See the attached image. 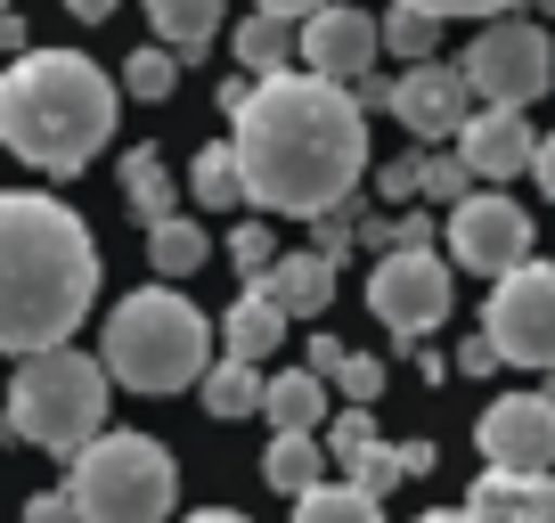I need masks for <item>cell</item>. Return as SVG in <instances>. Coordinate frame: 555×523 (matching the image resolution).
I'll return each mask as SVG.
<instances>
[{
	"label": "cell",
	"instance_id": "1",
	"mask_svg": "<svg viewBox=\"0 0 555 523\" xmlns=\"http://www.w3.org/2000/svg\"><path fill=\"white\" fill-rule=\"evenodd\" d=\"M229 148L245 164V196L261 213L327 221L351 205L367 173V106L351 82L327 74H270V82H229Z\"/></svg>",
	"mask_w": 555,
	"mask_h": 523
},
{
	"label": "cell",
	"instance_id": "2",
	"mask_svg": "<svg viewBox=\"0 0 555 523\" xmlns=\"http://www.w3.org/2000/svg\"><path fill=\"white\" fill-rule=\"evenodd\" d=\"M90 303H99L90 221L41 189H9L0 196V344L17 360L57 352Z\"/></svg>",
	"mask_w": 555,
	"mask_h": 523
},
{
	"label": "cell",
	"instance_id": "3",
	"mask_svg": "<svg viewBox=\"0 0 555 523\" xmlns=\"http://www.w3.org/2000/svg\"><path fill=\"white\" fill-rule=\"evenodd\" d=\"M115 131V82L82 50H25L0 74V140L34 173H82Z\"/></svg>",
	"mask_w": 555,
	"mask_h": 523
},
{
	"label": "cell",
	"instance_id": "4",
	"mask_svg": "<svg viewBox=\"0 0 555 523\" xmlns=\"http://www.w3.org/2000/svg\"><path fill=\"white\" fill-rule=\"evenodd\" d=\"M99 360L106 377L122 384V393H189V384H205L212 368V319L196 311L180 286H139V295H122L115 311H106L99 328Z\"/></svg>",
	"mask_w": 555,
	"mask_h": 523
},
{
	"label": "cell",
	"instance_id": "5",
	"mask_svg": "<svg viewBox=\"0 0 555 523\" xmlns=\"http://www.w3.org/2000/svg\"><path fill=\"white\" fill-rule=\"evenodd\" d=\"M106 360H90V352L57 344V352H34V360H17V384H9V434L34 442V450H90V442L106 434Z\"/></svg>",
	"mask_w": 555,
	"mask_h": 523
},
{
	"label": "cell",
	"instance_id": "6",
	"mask_svg": "<svg viewBox=\"0 0 555 523\" xmlns=\"http://www.w3.org/2000/svg\"><path fill=\"white\" fill-rule=\"evenodd\" d=\"M66 490L90 523H164L180 499V474H172V450L156 434H115L106 425L90 450H74Z\"/></svg>",
	"mask_w": 555,
	"mask_h": 523
},
{
	"label": "cell",
	"instance_id": "7",
	"mask_svg": "<svg viewBox=\"0 0 555 523\" xmlns=\"http://www.w3.org/2000/svg\"><path fill=\"white\" fill-rule=\"evenodd\" d=\"M367 311L384 319L392 352H416L425 328L450 319V262H441L434 245H400V254H384L376 270H367Z\"/></svg>",
	"mask_w": 555,
	"mask_h": 523
},
{
	"label": "cell",
	"instance_id": "8",
	"mask_svg": "<svg viewBox=\"0 0 555 523\" xmlns=\"http://www.w3.org/2000/svg\"><path fill=\"white\" fill-rule=\"evenodd\" d=\"M482 335L499 344L506 368H547L555 377V262H522L490 286Z\"/></svg>",
	"mask_w": 555,
	"mask_h": 523
},
{
	"label": "cell",
	"instance_id": "9",
	"mask_svg": "<svg viewBox=\"0 0 555 523\" xmlns=\"http://www.w3.org/2000/svg\"><path fill=\"white\" fill-rule=\"evenodd\" d=\"M466 82H474V99H490V106H531V99H547V82H555V41L539 34V25H522V17H499V25L474 34Z\"/></svg>",
	"mask_w": 555,
	"mask_h": 523
},
{
	"label": "cell",
	"instance_id": "10",
	"mask_svg": "<svg viewBox=\"0 0 555 523\" xmlns=\"http://www.w3.org/2000/svg\"><path fill=\"white\" fill-rule=\"evenodd\" d=\"M450 262L499 286L506 270L531 262V213H522L515 196H482V189H474L466 205L450 213Z\"/></svg>",
	"mask_w": 555,
	"mask_h": 523
},
{
	"label": "cell",
	"instance_id": "11",
	"mask_svg": "<svg viewBox=\"0 0 555 523\" xmlns=\"http://www.w3.org/2000/svg\"><path fill=\"white\" fill-rule=\"evenodd\" d=\"M490 467H515V474H555V401L547 393H506V401L482 409L474 425Z\"/></svg>",
	"mask_w": 555,
	"mask_h": 523
},
{
	"label": "cell",
	"instance_id": "12",
	"mask_svg": "<svg viewBox=\"0 0 555 523\" xmlns=\"http://www.w3.org/2000/svg\"><path fill=\"white\" fill-rule=\"evenodd\" d=\"M392 115L409 123L425 148H441V140H466V123H474V82H466V66H409L400 74V90H392Z\"/></svg>",
	"mask_w": 555,
	"mask_h": 523
},
{
	"label": "cell",
	"instance_id": "13",
	"mask_svg": "<svg viewBox=\"0 0 555 523\" xmlns=\"http://www.w3.org/2000/svg\"><path fill=\"white\" fill-rule=\"evenodd\" d=\"M376 50H384V17L344 9V0L302 25V74H327V82H367Z\"/></svg>",
	"mask_w": 555,
	"mask_h": 523
},
{
	"label": "cell",
	"instance_id": "14",
	"mask_svg": "<svg viewBox=\"0 0 555 523\" xmlns=\"http://www.w3.org/2000/svg\"><path fill=\"white\" fill-rule=\"evenodd\" d=\"M539 131L522 123V106H482V115L466 123V140H457V156L474 164V180H515L522 164H539Z\"/></svg>",
	"mask_w": 555,
	"mask_h": 523
},
{
	"label": "cell",
	"instance_id": "15",
	"mask_svg": "<svg viewBox=\"0 0 555 523\" xmlns=\"http://www.w3.org/2000/svg\"><path fill=\"white\" fill-rule=\"evenodd\" d=\"M466 507H474L482 523H555V474L482 467V483L466 490Z\"/></svg>",
	"mask_w": 555,
	"mask_h": 523
},
{
	"label": "cell",
	"instance_id": "16",
	"mask_svg": "<svg viewBox=\"0 0 555 523\" xmlns=\"http://www.w3.org/2000/svg\"><path fill=\"white\" fill-rule=\"evenodd\" d=\"M261 286H270V303H278L286 319H319V311L335 303V262L311 245V254H286Z\"/></svg>",
	"mask_w": 555,
	"mask_h": 523
},
{
	"label": "cell",
	"instance_id": "17",
	"mask_svg": "<svg viewBox=\"0 0 555 523\" xmlns=\"http://www.w3.org/2000/svg\"><path fill=\"white\" fill-rule=\"evenodd\" d=\"M122 205L139 213V229L180 221V189H172V164H164V148H131V156H122Z\"/></svg>",
	"mask_w": 555,
	"mask_h": 523
},
{
	"label": "cell",
	"instance_id": "18",
	"mask_svg": "<svg viewBox=\"0 0 555 523\" xmlns=\"http://www.w3.org/2000/svg\"><path fill=\"white\" fill-rule=\"evenodd\" d=\"M278 335H286V311L270 303V286H245L237 303H229V319H221V344H229V360H270L278 352Z\"/></svg>",
	"mask_w": 555,
	"mask_h": 523
},
{
	"label": "cell",
	"instance_id": "19",
	"mask_svg": "<svg viewBox=\"0 0 555 523\" xmlns=\"http://www.w3.org/2000/svg\"><path fill=\"white\" fill-rule=\"evenodd\" d=\"M229 50H237V66H245V82H270V74H295L286 66V58H302V25H286V17H245L237 25V41H229Z\"/></svg>",
	"mask_w": 555,
	"mask_h": 523
},
{
	"label": "cell",
	"instance_id": "20",
	"mask_svg": "<svg viewBox=\"0 0 555 523\" xmlns=\"http://www.w3.org/2000/svg\"><path fill=\"white\" fill-rule=\"evenodd\" d=\"M327 467H335V458L319 450L311 434H278V442H270V458H261V483L286 490V499H311V490L327 483Z\"/></svg>",
	"mask_w": 555,
	"mask_h": 523
},
{
	"label": "cell",
	"instance_id": "21",
	"mask_svg": "<svg viewBox=\"0 0 555 523\" xmlns=\"http://www.w3.org/2000/svg\"><path fill=\"white\" fill-rule=\"evenodd\" d=\"M261 418L278 425V434H311L319 418H327V377L319 368H286V377H270V409Z\"/></svg>",
	"mask_w": 555,
	"mask_h": 523
},
{
	"label": "cell",
	"instance_id": "22",
	"mask_svg": "<svg viewBox=\"0 0 555 523\" xmlns=\"http://www.w3.org/2000/svg\"><path fill=\"white\" fill-rule=\"evenodd\" d=\"M147 262H156V279L172 286V279H196L212 262V238H205V221L196 213H180V221H164V229H147Z\"/></svg>",
	"mask_w": 555,
	"mask_h": 523
},
{
	"label": "cell",
	"instance_id": "23",
	"mask_svg": "<svg viewBox=\"0 0 555 523\" xmlns=\"http://www.w3.org/2000/svg\"><path fill=\"white\" fill-rule=\"evenodd\" d=\"M189 196H196V213H229V205H254L245 196V164H237V148H196V164H189Z\"/></svg>",
	"mask_w": 555,
	"mask_h": 523
},
{
	"label": "cell",
	"instance_id": "24",
	"mask_svg": "<svg viewBox=\"0 0 555 523\" xmlns=\"http://www.w3.org/2000/svg\"><path fill=\"white\" fill-rule=\"evenodd\" d=\"M196 393H205L212 418H254V409H270V377H261L254 360H221Z\"/></svg>",
	"mask_w": 555,
	"mask_h": 523
},
{
	"label": "cell",
	"instance_id": "25",
	"mask_svg": "<svg viewBox=\"0 0 555 523\" xmlns=\"http://www.w3.org/2000/svg\"><path fill=\"white\" fill-rule=\"evenodd\" d=\"M147 25L164 34V50H205L221 34V0H147Z\"/></svg>",
	"mask_w": 555,
	"mask_h": 523
},
{
	"label": "cell",
	"instance_id": "26",
	"mask_svg": "<svg viewBox=\"0 0 555 523\" xmlns=\"http://www.w3.org/2000/svg\"><path fill=\"white\" fill-rule=\"evenodd\" d=\"M295 523H384V499L360 483H319L311 499H295Z\"/></svg>",
	"mask_w": 555,
	"mask_h": 523
},
{
	"label": "cell",
	"instance_id": "27",
	"mask_svg": "<svg viewBox=\"0 0 555 523\" xmlns=\"http://www.w3.org/2000/svg\"><path fill=\"white\" fill-rule=\"evenodd\" d=\"M384 41H392V58H409V66H434V50H441V17H434V9H400V0H392V17H384Z\"/></svg>",
	"mask_w": 555,
	"mask_h": 523
},
{
	"label": "cell",
	"instance_id": "28",
	"mask_svg": "<svg viewBox=\"0 0 555 523\" xmlns=\"http://www.w3.org/2000/svg\"><path fill=\"white\" fill-rule=\"evenodd\" d=\"M122 90H131L139 106H164L180 90V66H172V50H131L122 58Z\"/></svg>",
	"mask_w": 555,
	"mask_h": 523
},
{
	"label": "cell",
	"instance_id": "29",
	"mask_svg": "<svg viewBox=\"0 0 555 523\" xmlns=\"http://www.w3.org/2000/svg\"><path fill=\"white\" fill-rule=\"evenodd\" d=\"M425 196H434V205H466L474 196V164L457 156V148H434V156H425Z\"/></svg>",
	"mask_w": 555,
	"mask_h": 523
},
{
	"label": "cell",
	"instance_id": "30",
	"mask_svg": "<svg viewBox=\"0 0 555 523\" xmlns=\"http://www.w3.org/2000/svg\"><path fill=\"white\" fill-rule=\"evenodd\" d=\"M229 262L245 270V286H261V279H270V270H278L286 254H278V238H270L261 221H245V229H229Z\"/></svg>",
	"mask_w": 555,
	"mask_h": 523
},
{
	"label": "cell",
	"instance_id": "31",
	"mask_svg": "<svg viewBox=\"0 0 555 523\" xmlns=\"http://www.w3.org/2000/svg\"><path fill=\"white\" fill-rule=\"evenodd\" d=\"M367 450H376V418H367V409H344V418L327 425V458H335V467L351 474V467H360Z\"/></svg>",
	"mask_w": 555,
	"mask_h": 523
},
{
	"label": "cell",
	"instance_id": "32",
	"mask_svg": "<svg viewBox=\"0 0 555 523\" xmlns=\"http://www.w3.org/2000/svg\"><path fill=\"white\" fill-rule=\"evenodd\" d=\"M335 393H344L351 409H367V401L384 393V360H376V352H351V360H344V377H335Z\"/></svg>",
	"mask_w": 555,
	"mask_h": 523
},
{
	"label": "cell",
	"instance_id": "33",
	"mask_svg": "<svg viewBox=\"0 0 555 523\" xmlns=\"http://www.w3.org/2000/svg\"><path fill=\"white\" fill-rule=\"evenodd\" d=\"M344 483H360V490H376V499H384L392 483H409V467H400V450H392V442H376V450H367L360 467L344 474Z\"/></svg>",
	"mask_w": 555,
	"mask_h": 523
},
{
	"label": "cell",
	"instance_id": "34",
	"mask_svg": "<svg viewBox=\"0 0 555 523\" xmlns=\"http://www.w3.org/2000/svg\"><path fill=\"white\" fill-rule=\"evenodd\" d=\"M376 196H384V205H416V196H425V156L384 164V173H376Z\"/></svg>",
	"mask_w": 555,
	"mask_h": 523
},
{
	"label": "cell",
	"instance_id": "35",
	"mask_svg": "<svg viewBox=\"0 0 555 523\" xmlns=\"http://www.w3.org/2000/svg\"><path fill=\"white\" fill-rule=\"evenodd\" d=\"M400 9H434V17H482V25L515 17V0H400Z\"/></svg>",
	"mask_w": 555,
	"mask_h": 523
},
{
	"label": "cell",
	"instance_id": "36",
	"mask_svg": "<svg viewBox=\"0 0 555 523\" xmlns=\"http://www.w3.org/2000/svg\"><path fill=\"white\" fill-rule=\"evenodd\" d=\"M351 238H360V213H327V221H319V254H327V262H344L351 254Z\"/></svg>",
	"mask_w": 555,
	"mask_h": 523
},
{
	"label": "cell",
	"instance_id": "37",
	"mask_svg": "<svg viewBox=\"0 0 555 523\" xmlns=\"http://www.w3.org/2000/svg\"><path fill=\"white\" fill-rule=\"evenodd\" d=\"M25 523H90V515L74 507V490H41V499L25 507Z\"/></svg>",
	"mask_w": 555,
	"mask_h": 523
},
{
	"label": "cell",
	"instance_id": "38",
	"mask_svg": "<svg viewBox=\"0 0 555 523\" xmlns=\"http://www.w3.org/2000/svg\"><path fill=\"white\" fill-rule=\"evenodd\" d=\"M490 368H499V344H490V335H466V344H457V377H490Z\"/></svg>",
	"mask_w": 555,
	"mask_h": 523
},
{
	"label": "cell",
	"instance_id": "39",
	"mask_svg": "<svg viewBox=\"0 0 555 523\" xmlns=\"http://www.w3.org/2000/svg\"><path fill=\"white\" fill-rule=\"evenodd\" d=\"M261 17H286V25H311L319 9H335V0H254Z\"/></svg>",
	"mask_w": 555,
	"mask_h": 523
},
{
	"label": "cell",
	"instance_id": "40",
	"mask_svg": "<svg viewBox=\"0 0 555 523\" xmlns=\"http://www.w3.org/2000/svg\"><path fill=\"white\" fill-rule=\"evenodd\" d=\"M344 360H351V352H344V344H335V335H327V328H319V335H311V368H319V377H327V384H335V377H344Z\"/></svg>",
	"mask_w": 555,
	"mask_h": 523
},
{
	"label": "cell",
	"instance_id": "41",
	"mask_svg": "<svg viewBox=\"0 0 555 523\" xmlns=\"http://www.w3.org/2000/svg\"><path fill=\"white\" fill-rule=\"evenodd\" d=\"M392 74H367V82H351V99H360V106H392Z\"/></svg>",
	"mask_w": 555,
	"mask_h": 523
},
{
	"label": "cell",
	"instance_id": "42",
	"mask_svg": "<svg viewBox=\"0 0 555 523\" xmlns=\"http://www.w3.org/2000/svg\"><path fill=\"white\" fill-rule=\"evenodd\" d=\"M400 467H409V474H434L441 458H434V442H400Z\"/></svg>",
	"mask_w": 555,
	"mask_h": 523
},
{
	"label": "cell",
	"instance_id": "43",
	"mask_svg": "<svg viewBox=\"0 0 555 523\" xmlns=\"http://www.w3.org/2000/svg\"><path fill=\"white\" fill-rule=\"evenodd\" d=\"M66 9H74L82 25H106V17H115V0H66Z\"/></svg>",
	"mask_w": 555,
	"mask_h": 523
},
{
	"label": "cell",
	"instance_id": "44",
	"mask_svg": "<svg viewBox=\"0 0 555 523\" xmlns=\"http://www.w3.org/2000/svg\"><path fill=\"white\" fill-rule=\"evenodd\" d=\"M531 173H539V189L555 196V131H547V148H539V164H531Z\"/></svg>",
	"mask_w": 555,
	"mask_h": 523
},
{
	"label": "cell",
	"instance_id": "45",
	"mask_svg": "<svg viewBox=\"0 0 555 523\" xmlns=\"http://www.w3.org/2000/svg\"><path fill=\"white\" fill-rule=\"evenodd\" d=\"M180 523H245L237 507H196V515H180Z\"/></svg>",
	"mask_w": 555,
	"mask_h": 523
},
{
	"label": "cell",
	"instance_id": "46",
	"mask_svg": "<svg viewBox=\"0 0 555 523\" xmlns=\"http://www.w3.org/2000/svg\"><path fill=\"white\" fill-rule=\"evenodd\" d=\"M416 523H482L474 507H434V515H416Z\"/></svg>",
	"mask_w": 555,
	"mask_h": 523
},
{
	"label": "cell",
	"instance_id": "47",
	"mask_svg": "<svg viewBox=\"0 0 555 523\" xmlns=\"http://www.w3.org/2000/svg\"><path fill=\"white\" fill-rule=\"evenodd\" d=\"M539 9H547V17H555V0H539Z\"/></svg>",
	"mask_w": 555,
	"mask_h": 523
},
{
	"label": "cell",
	"instance_id": "48",
	"mask_svg": "<svg viewBox=\"0 0 555 523\" xmlns=\"http://www.w3.org/2000/svg\"><path fill=\"white\" fill-rule=\"evenodd\" d=\"M547 401H555V377H547Z\"/></svg>",
	"mask_w": 555,
	"mask_h": 523
}]
</instances>
